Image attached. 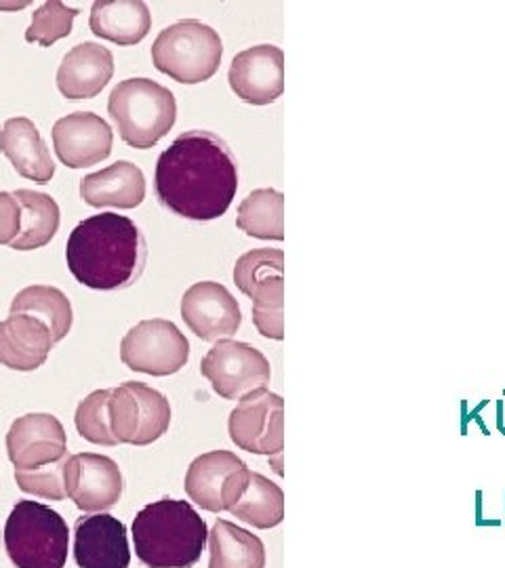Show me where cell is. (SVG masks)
<instances>
[{
  "label": "cell",
  "mask_w": 505,
  "mask_h": 568,
  "mask_svg": "<svg viewBox=\"0 0 505 568\" xmlns=\"http://www.w3.org/2000/svg\"><path fill=\"white\" fill-rule=\"evenodd\" d=\"M159 203L190 222H213L225 215L239 192V163L220 135L185 131L156 163Z\"/></svg>",
  "instance_id": "obj_1"
},
{
  "label": "cell",
  "mask_w": 505,
  "mask_h": 568,
  "mask_svg": "<svg viewBox=\"0 0 505 568\" xmlns=\"http://www.w3.org/2000/svg\"><path fill=\"white\" fill-rule=\"evenodd\" d=\"M148 260L140 227L119 213H100L77 225L65 244L68 270L95 291H121L138 283Z\"/></svg>",
  "instance_id": "obj_2"
},
{
  "label": "cell",
  "mask_w": 505,
  "mask_h": 568,
  "mask_svg": "<svg viewBox=\"0 0 505 568\" xmlns=\"http://www.w3.org/2000/svg\"><path fill=\"white\" fill-rule=\"evenodd\" d=\"M135 556L145 568H192L209 541V528L188 501H154L133 520Z\"/></svg>",
  "instance_id": "obj_3"
},
{
  "label": "cell",
  "mask_w": 505,
  "mask_h": 568,
  "mask_svg": "<svg viewBox=\"0 0 505 568\" xmlns=\"http://www.w3.org/2000/svg\"><path fill=\"white\" fill-rule=\"evenodd\" d=\"M108 114L117 124L122 142L135 150H150L173 129L178 102L159 82L127 79L112 89Z\"/></svg>",
  "instance_id": "obj_4"
},
{
  "label": "cell",
  "mask_w": 505,
  "mask_h": 568,
  "mask_svg": "<svg viewBox=\"0 0 505 568\" xmlns=\"http://www.w3.org/2000/svg\"><path fill=\"white\" fill-rule=\"evenodd\" d=\"M4 549L16 568H63L70 530L55 509L21 499L7 518Z\"/></svg>",
  "instance_id": "obj_5"
},
{
  "label": "cell",
  "mask_w": 505,
  "mask_h": 568,
  "mask_svg": "<svg viewBox=\"0 0 505 568\" xmlns=\"http://www.w3.org/2000/svg\"><path fill=\"white\" fill-rule=\"evenodd\" d=\"M220 34L199 20H183L164 28L152 44L154 68L182 84L211 81L222 65Z\"/></svg>",
  "instance_id": "obj_6"
},
{
  "label": "cell",
  "mask_w": 505,
  "mask_h": 568,
  "mask_svg": "<svg viewBox=\"0 0 505 568\" xmlns=\"http://www.w3.org/2000/svg\"><path fill=\"white\" fill-rule=\"evenodd\" d=\"M110 427L119 445L148 447L171 426V405L159 389L142 382H124L110 394Z\"/></svg>",
  "instance_id": "obj_7"
},
{
  "label": "cell",
  "mask_w": 505,
  "mask_h": 568,
  "mask_svg": "<svg viewBox=\"0 0 505 568\" xmlns=\"http://www.w3.org/2000/svg\"><path fill=\"white\" fill-rule=\"evenodd\" d=\"M204 379L223 400H243L251 392L263 389L272 379L270 361L253 345L222 339L202 358Z\"/></svg>",
  "instance_id": "obj_8"
},
{
  "label": "cell",
  "mask_w": 505,
  "mask_h": 568,
  "mask_svg": "<svg viewBox=\"0 0 505 568\" xmlns=\"http://www.w3.org/2000/svg\"><path fill=\"white\" fill-rule=\"evenodd\" d=\"M190 344L182 331L164 318L142 321L121 344V361L127 368L152 377H169L188 365Z\"/></svg>",
  "instance_id": "obj_9"
},
{
  "label": "cell",
  "mask_w": 505,
  "mask_h": 568,
  "mask_svg": "<svg viewBox=\"0 0 505 568\" xmlns=\"http://www.w3.org/2000/svg\"><path fill=\"white\" fill-rule=\"evenodd\" d=\"M230 438L236 447L253 455H283L284 400L267 387L251 392L239 400L228 422Z\"/></svg>",
  "instance_id": "obj_10"
},
{
  "label": "cell",
  "mask_w": 505,
  "mask_h": 568,
  "mask_svg": "<svg viewBox=\"0 0 505 568\" xmlns=\"http://www.w3.org/2000/svg\"><path fill=\"white\" fill-rule=\"evenodd\" d=\"M182 318L202 342H222L239 333L243 325L241 305L220 283L192 284L182 297Z\"/></svg>",
  "instance_id": "obj_11"
},
{
  "label": "cell",
  "mask_w": 505,
  "mask_h": 568,
  "mask_svg": "<svg viewBox=\"0 0 505 568\" xmlns=\"http://www.w3.org/2000/svg\"><path fill=\"white\" fill-rule=\"evenodd\" d=\"M124 480L121 467L98 453L70 455L65 466V493L82 511H103L121 501Z\"/></svg>",
  "instance_id": "obj_12"
},
{
  "label": "cell",
  "mask_w": 505,
  "mask_h": 568,
  "mask_svg": "<svg viewBox=\"0 0 505 568\" xmlns=\"http://www.w3.org/2000/svg\"><path fill=\"white\" fill-rule=\"evenodd\" d=\"M7 453L16 469H37L68 455V436L55 415L28 413L9 429Z\"/></svg>",
  "instance_id": "obj_13"
},
{
  "label": "cell",
  "mask_w": 505,
  "mask_h": 568,
  "mask_svg": "<svg viewBox=\"0 0 505 568\" xmlns=\"http://www.w3.org/2000/svg\"><path fill=\"white\" fill-rule=\"evenodd\" d=\"M239 100L251 105H270L284 91V53L274 44H257L239 53L228 72Z\"/></svg>",
  "instance_id": "obj_14"
},
{
  "label": "cell",
  "mask_w": 505,
  "mask_h": 568,
  "mask_svg": "<svg viewBox=\"0 0 505 568\" xmlns=\"http://www.w3.org/2000/svg\"><path fill=\"white\" fill-rule=\"evenodd\" d=\"M112 129L93 112L68 114L53 126V148L58 159L70 169L101 163L112 152Z\"/></svg>",
  "instance_id": "obj_15"
},
{
  "label": "cell",
  "mask_w": 505,
  "mask_h": 568,
  "mask_svg": "<svg viewBox=\"0 0 505 568\" xmlns=\"http://www.w3.org/2000/svg\"><path fill=\"white\" fill-rule=\"evenodd\" d=\"M74 560L79 568H129L127 527L110 514L82 516L74 525Z\"/></svg>",
  "instance_id": "obj_16"
},
{
  "label": "cell",
  "mask_w": 505,
  "mask_h": 568,
  "mask_svg": "<svg viewBox=\"0 0 505 568\" xmlns=\"http://www.w3.org/2000/svg\"><path fill=\"white\" fill-rule=\"evenodd\" d=\"M114 58L98 42H81L63 55L58 70V89L68 100L98 98L112 81Z\"/></svg>",
  "instance_id": "obj_17"
},
{
  "label": "cell",
  "mask_w": 505,
  "mask_h": 568,
  "mask_svg": "<svg viewBox=\"0 0 505 568\" xmlns=\"http://www.w3.org/2000/svg\"><path fill=\"white\" fill-rule=\"evenodd\" d=\"M49 326L28 314H11L0 323V365L13 371L41 368L53 349Z\"/></svg>",
  "instance_id": "obj_18"
},
{
  "label": "cell",
  "mask_w": 505,
  "mask_h": 568,
  "mask_svg": "<svg viewBox=\"0 0 505 568\" xmlns=\"http://www.w3.org/2000/svg\"><path fill=\"white\" fill-rule=\"evenodd\" d=\"M0 152L21 178L30 182L49 183L55 175V163L47 143L42 142L41 131L26 116L4 122L0 131Z\"/></svg>",
  "instance_id": "obj_19"
},
{
  "label": "cell",
  "mask_w": 505,
  "mask_h": 568,
  "mask_svg": "<svg viewBox=\"0 0 505 568\" xmlns=\"http://www.w3.org/2000/svg\"><path fill=\"white\" fill-rule=\"evenodd\" d=\"M81 199L89 206L135 209L145 199V178L138 164L119 161L81 180Z\"/></svg>",
  "instance_id": "obj_20"
},
{
  "label": "cell",
  "mask_w": 505,
  "mask_h": 568,
  "mask_svg": "<svg viewBox=\"0 0 505 568\" xmlns=\"http://www.w3.org/2000/svg\"><path fill=\"white\" fill-rule=\"evenodd\" d=\"M246 466L241 457L230 450H211L196 457L185 471V495L190 501L206 511L220 514L223 509V488L230 476Z\"/></svg>",
  "instance_id": "obj_21"
},
{
  "label": "cell",
  "mask_w": 505,
  "mask_h": 568,
  "mask_svg": "<svg viewBox=\"0 0 505 568\" xmlns=\"http://www.w3.org/2000/svg\"><path fill=\"white\" fill-rule=\"evenodd\" d=\"M91 32L121 47L142 42L152 28V13L142 0H98L93 2Z\"/></svg>",
  "instance_id": "obj_22"
},
{
  "label": "cell",
  "mask_w": 505,
  "mask_h": 568,
  "mask_svg": "<svg viewBox=\"0 0 505 568\" xmlns=\"http://www.w3.org/2000/svg\"><path fill=\"white\" fill-rule=\"evenodd\" d=\"M209 568H265V546L257 535L220 518L209 532Z\"/></svg>",
  "instance_id": "obj_23"
},
{
  "label": "cell",
  "mask_w": 505,
  "mask_h": 568,
  "mask_svg": "<svg viewBox=\"0 0 505 568\" xmlns=\"http://www.w3.org/2000/svg\"><path fill=\"white\" fill-rule=\"evenodd\" d=\"M21 204V234L11 244L16 251H37L51 243L60 230V206L49 196L34 190L13 192Z\"/></svg>",
  "instance_id": "obj_24"
},
{
  "label": "cell",
  "mask_w": 505,
  "mask_h": 568,
  "mask_svg": "<svg viewBox=\"0 0 505 568\" xmlns=\"http://www.w3.org/2000/svg\"><path fill=\"white\" fill-rule=\"evenodd\" d=\"M230 514L260 530L279 527L284 520L283 488L262 474L251 471L243 495L230 508Z\"/></svg>",
  "instance_id": "obj_25"
},
{
  "label": "cell",
  "mask_w": 505,
  "mask_h": 568,
  "mask_svg": "<svg viewBox=\"0 0 505 568\" xmlns=\"http://www.w3.org/2000/svg\"><path fill=\"white\" fill-rule=\"evenodd\" d=\"M11 314H28L49 326L53 342H61L72 328V304L55 286H26L11 302Z\"/></svg>",
  "instance_id": "obj_26"
},
{
  "label": "cell",
  "mask_w": 505,
  "mask_h": 568,
  "mask_svg": "<svg viewBox=\"0 0 505 568\" xmlns=\"http://www.w3.org/2000/svg\"><path fill=\"white\" fill-rule=\"evenodd\" d=\"M236 225L241 232L253 239L284 241L283 192L272 187L253 190L239 206Z\"/></svg>",
  "instance_id": "obj_27"
},
{
  "label": "cell",
  "mask_w": 505,
  "mask_h": 568,
  "mask_svg": "<svg viewBox=\"0 0 505 568\" xmlns=\"http://www.w3.org/2000/svg\"><path fill=\"white\" fill-rule=\"evenodd\" d=\"M284 281V253L281 248H253L234 265V283L249 300L263 286Z\"/></svg>",
  "instance_id": "obj_28"
},
{
  "label": "cell",
  "mask_w": 505,
  "mask_h": 568,
  "mask_svg": "<svg viewBox=\"0 0 505 568\" xmlns=\"http://www.w3.org/2000/svg\"><path fill=\"white\" fill-rule=\"evenodd\" d=\"M110 394L112 389H98L93 394H89L82 400L77 415H74V424L84 440L100 445V447H117L119 440L112 434L110 427Z\"/></svg>",
  "instance_id": "obj_29"
},
{
  "label": "cell",
  "mask_w": 505,
  "mask_h": 568,
  "mask_svg": "<svg viewBox=\"0 0 505 568\" xmlns=\"http://www.w3.org/2000/svg\"><path fill=\"white\" fill-rule=\"evenodd\" d=\"M79 13V9L65 7L60 0L44 2L32 13V23L26 30V41L53 47L55 42L70 37L72 21L77 20Z\"/></svg>",
  "instance_id": "obj_30"
},
{
  "label": "cell",
  "mask_w": 505,
  "mask_h": 568,
  "mask_svg": "<svg viewBox=\"0 0 505 568\" xmlns=\"http://www.w3.org/2000/svg\"><path fill=\"white\" fill-rule=\"evenodd\" d=\"M251 302H253V325L260 331V335L274 342H283L284 281L263 286Z\"/></svg>",
  "instance_id": "obj_31"
},
{
  "label": "cell",
  "mask_w": 505,
  "mask_h": 568,
  "mask_svg": "<svg viewBox=\"0 0 505 568\" xmlns=\"http://www.w3.org/2000/svg\"><path fill=\"white\" fill-rule=\"evenodd\" d=\"M68 459L70 455L61 457L55 464L37 467V469H16V483L28 495L49 499V501H61L68 497L65 493Z\"/></svg>",
  "instance_id": "obj_32"
},
{
  "label": "cell",
  "mask_w": 505,
  "mask_h": 568,
  "mask_svg": "<svg viewBox=\"0 0 505 568\" xmlns=\"http://www.w3.org/2000/svg\"><path fill=\"white\" fill-rule=\"evenodd\" d=\"M21 234V204L13 192H0V244H11Z\"/></svg>",
  "instance_id": "obj_33"
}]
</instances>
